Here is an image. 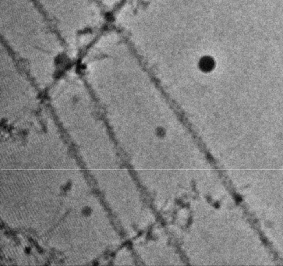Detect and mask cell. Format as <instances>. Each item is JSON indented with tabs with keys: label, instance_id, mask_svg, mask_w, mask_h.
I'll return each instance as SVG.
<instances>
[{
	"label": "cell",
	"instance_id": "obj_3",
	"mask_svg": "<svg viewBox=\"0 0 283 266\" xmlns=\"http://www.w3.org/2000/svg\"><path fill=\"white\" fill-rule=\"evenodd\" d=\"M71 187H72V182L70 181V180H69V181H67L65 184H63V186H62L61 189L63 191H68V190H69L71 189Z\"/></svg>",
	"mask_w": 283,
	"mask_h": 266
},
{
	"label": "cell",
	"instance_id": "obj_4",
	"mask_svg": "<svg viewBox=\"0 0 283 266\" xmlns=\"http://www.w3.org/2000/svg\"><path fill=\"white\" fill-rule=\"evenodd\" d=\"M158 135L162 136L164 135V131L162 129H158Z\"/></svg>",
	"mask_w": 283,
	"mask_h": 266
},
{
	"label": "cell",
	"instance_id": "obj_2",
	"mask_svg": "<svg viewBox=\"0 0 283 266\" xmlns=\"http://www.w3.org/2000/svg\"><path fill=\"white\" fill-rule=\"evenodd\" d=\"M92 213H93V209L91 207H90L88 205H86L82 208L81 214L85 217H89L90 215H92Z\"/></svg>",
	"mask_w": 283,
	"mask_h": 266
},
{
	"label": "cell",
	"instance_id": "obj_1",
	"mask_svg": "<svg viewBox=\"0 0 283 266\" xmlns=\"http://www.w3.org/2000/svg\"><path fill=\"white\" fill-rule=\"evenodd\" d=\"M215 61L212 56H203L201 57L198 63L199 69L204 73H210L212 72L215 67Z\"/></svg>",
	"mask_w": 283,
	"mask_h": 266
}]
</instances>
